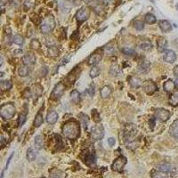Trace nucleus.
<instances>
[{
    "mask_svg": "<svg viewBox=\"0 0 178 178\" xmlns=\"http://www.w3.org/2000/svg\"><path fill=\"white\" fill-rule=\"evenodd\" d=\"M63 133L67 139L75 140L80 135V126L77 121H68L63 127Z\"/></svg>",
    "mask_w": 178,
    "mask_h": 178,
    "instance_id": "nucleus-1",
    "label": "nucleus"
},
{
    "mask_svg": "<svg viewBox=\"0 0 178 178\" xmlns=\"http://www.w3.org/2000/svg\"><path fill=\"white\" fill-rule=\"evenodd\" d=\"M55 24L56 23H55L54 17L50 14L43 20L41 26H40V30L43 34H47L55 28Z\"/></svg>",
    "mask_w": 178,
    "mask_h": 178,
    "instance_id": "nucleus-2",
    "label": "nucleus"
},
{
    "mask_svg": "<svg viewBox=\"0 0 178 178\" xmlns=\"http://www.w3.org/2000/svg\"><path fill=\"white\" fill-rule=\"evenodd\" d=\"M0 115L4 119H11L15 115V107L12 102L3 104L0 108Z\"/></svg>",
    "mask_w": 178,
    "mask_h": 178,
    "instance_id": "nucleus-3",
    "label": "nucleus"
},
{
    "mask_svg": "<svg viewBox=\"0 0 178 178\" xmlns=\"http://www.w3.org/2000/svg\"><path fill=\"white\" fill-rule=\"evenodd\" d=\"M64 91H65V85L63 82H60L58 83L53 89L52 91V93H51V98L54 100H58L60 99L63 94L64 93Z\"/></svg>",
    "mask_w": 178,
    "mask_h": 178,
    "instance_id": "nucleus-4",
    "label": "nucleus"
},
{
    "mask_svg": "<svg viewBox=\"0 0 178 178\" xmlns=\"http://www.w3.org/2000/svg\"><path fill=\"white\" fill-rule=\"evenodd\" d=\"M104 135V128L102 125H95L91 130V136L92 139L97 141V140H102Z\"/></svg>",
    "mask_w": 178,
    "mask_h": 178,
    "instance_id": "nucleus-5",
    "label": "nucleus"
},
{
    "mask_svg": "<svg viewBox=\"0 0 178 178\" xmlns=\"http://www.w3.org/2000/svg\"><path fill=\"white\" fill-rule=\"evenodd\" d=\"M89 15H90V10H89V8L84 7H82V8H80L78 12H77L76 18H77L78 22L81 23V22H83V21H86V20L88 19Z\"/></svg>",
    "mask_w": 178,
    "mask_h": 178,
    "instance_id": "nucleus-6",
    "label": "nucleus"
},
{
    "mask_svg": "<svg viewBox=\"0 0 178 178\" xmlns=\"http://www.w3.org/2000/svg\"><path fill=\"white\" fill-rule=\"evenodd\" d=\"M127 162H128V160H127L126 157H119L115 159V161L112 164V169L115 171H118V172H120V171L123 170Z\"/></svg>",
    "mask_w": 178,
    "mask_h": 178,
    "instance_id": "nucleus-7",
    "label": "nucleus"
},
{
    "mask_svg": "<svg viewBox=\"0 0 178 178\" xmlns=\"http://www.w3.org/2000/svg\"><path fill=\"white\" fill-rule=\"evenodd\" d=\"M171 113L169 111L166 110V109H157L156 111H155V117L156 119H158V120L165 122V121L168 120L169 118H170Z\"/></svg>",
    "mask_w": 178,
    "mask_h": 178,
    "instance_id": "nucleus-8",
    "label": "nucleus"
},
{
    "mask_svg": "<svg viewBox=\"0 0 178 178\" xmlns=\"http://www.w3.org/2000/svg\"><path fill=\"white\" fill-rule=\"evenodd\" d=\"M142 87L144 92L147 94H153L154 93L158 90V86L157 85L151 80H147L142 84Z\"/></svg>",
    "mask_w": 178,
    "mask_h": 178,
    "instance_id": "nucleus-9",
    "label": "nucleus"
},
{
    "mask_svg": "<svg viewBox=\"0 0 178 178\" xmlns=\"http://www.w3.org/2000/svg\"><path fill=\"white\" fill-rule=\"evenodd\" d=\"M163 59L165 62L172 63H174V62L176 60V53H175L174 51H172V50H167V51L164 53Z\"/></svg>",
    "mask_w": 178,
    "mask_h": 178,
    "instance_id": "nucleus-10",
    "label": "nucleus"
},
{
    "mask_svg": "<svg viewBox=\"0 0 178 178\" xmlns=\"http://www.w3.org/2000/svg\"><path fill=\"white\" fill-rule=\"evenodd\" d=\"M23 63L26 66H30V65H34L36 63V56L33 54H26L23 58H22Z\"/></svg>",
    "mask_w": 178,
    "mask_h": 178,
    "instance_id": "nucleus-11",
    "label": "nucleus"
},
{
    "mask_svg": "<svg viewBox=\"0 0 178 178\" xmlns=\"http://www.w3.org/2000/svg\"><path fill=\"white\" fill-rule=\"evenodd\" d=\"M150 70V63L147 61H142L138 65V71L142 74L148 73Z\"/></svg>",
    "mask_w": 178,
    "mask_h": 178,
    "instance_id": "nucleus-12",
    "label": "nucleus"
},
{
    "mask_svg": "<svg viewBox=\"0 0 178 178\" xmlns=\"http://www.w3.org/2000/svg\"><path fill=\"white\" fill-rule=\"evenodd\" d=\"M158 26L160 29L163 31V32H169L171 29H172V25L167 20H160L158 21Z\"/></svg>",
    "mask_w": 178,
    "mask_h": 178,
    "instance_id": "nucleus-13",
    "label": "nucleus"
},
{
    "mask_svg": "<svg viewBox=\"0 0 178 178\" xmlns=\"http://www.w3.org/2000/svg\"><path fill=\"white\" fill-rule=\"evenodd\" d=\"M58 118H59V116H58L57 112L54 111H49L47 113V116H46V122L48 124H50V125H54V124H55L57 122Z\"/></svg>",
    "mask_w": 178,
    "mask_h": 178,
    "instance_id": "nucleus-14",
    "label": "nucleus"
},
{
    "mask_svg": "<svg viewBox=\"0 0 178 178\" xmlns=\"http://www.w3.org/2000/svg\"><path fill=\"white\" fill-rule=\"evenodd\" d=\"M66 174L62 170H59L57 168H53L50 170V178H65Z\"/></svg>",
    "mask_w": 178,
    "mask_h": 178,
    "instance_id": "nucleus-15",
    "label": "nucleus"
},
{
    "mask_svg": "<svg viewBox=\"0 0 178 178\" xmlns=\"http://www.w3.org/2000/svg\"><path fill=\"white\" fill-rule=\"evenodd\" d=\"M157 46H158V51L162 52L167 47V41L165 37H158V39L157 40Z\"/></svg>",
    "mask_w": 178,
    "mask_h": 178,
    "instance_id": "nucleus-16",
    "label": "nucleus"
},
{
    "mask_svg": "<svg viewBox=\"0 0 178 178\" xmlns=\"http://www.w3.org/2000/svg\"><path fill=\"white\" fill-rule=\"evenodd\" d=\"M169 133H170V135L174 138L178 139V119L174 121L173 124L171 125L170 129H169Z\"/></svg>",
    "mask_w": 178,
    "mask_h": 178,
    "instance_id": "nucleus-17",
    "label": "nucleus"
},
{
    "mask_svg": "<svg viewBox=\"0 0 178 178\" xmlns=\"http://www.w3.org/2000/svg\"><path fill=\"white\" fill-rule=\"evenodd\" d=\"M175 87H176V84H175V82L172 79L167 80L163 85L164 90L166 92H172V91H174Z\"/></svg>",
    "mask_w": 178,
    "mask_h": 178,
    "instance_id": "nucleus-18",
    "label": "nucleus"
},
{
    "mask_svg": "<svg viewBox=\"0 0 178 178\" xmlns=\"http://www.w3.org/2000/svg\"><path fill=\"white\" fill-rule=\"evenodd\" d=\"M102 60V55L100 54H93L88 58V64L89 65H95Z\"/></svg>",
    "mask_w": 178,
    "mask_h": 178,
    "instance_id": "nucleus-19",
    "label": "nucleus"
},
{
    "mask_svg": "<svg viewBox=\"0 0 178 178\" xmlns=\"http://www.w3.org/2000/svg\"><path fill=\"white\" fill-rule=\"evenodd\" d=\"M121 69L119 68V66H118V65H113V66H111V70H110V75L111 76V77H114V78H118V77H119L121 75Z\"/></svg>",
    "mask_w": 178,
    "mask_h": 178,
    "instance_id": "nucleus-20",
    "label": "nucleus"
},
{
    "mask_svg": "<svg viewBox=\"0 0 178 178\" xmlns=\"http://www.w3.org/2000/svg\"><path fill=\"white\" fill-rule=\"evenodd\" d=\"M34 143H35L36 148L37 150H41L44 147V138L43 135H36L35 140H34Z\"/></svg>",
    "mask_w": 178,
    "mask_h": 178,
    "instance_id": "nucleus-21",
    "label": "nucleus"
},
{
    "mask_svg": "<svg viewBox=\"0 0 178 178\" xmlns=\"http://www.w3.org/2000/svg\"><path fill=\"white\" fill-rule=\"evenodd\" d=\"M78 118H79V121H80V124L83 126V128L86 129L87 127H88V123H89V119H88V117L84 113H80L79 114V116H78Z\"/></svg>",
    "mask_w": 178,
    "mask_h": 178,
    "instance_id": "nucleus-22",
    "label": "nucleus"
},
{
    "mask_svg": "<svg viewBox=\"0 0 178 178\" xmlns=\"http://www.w3.org/2000/svg\"><path fill=\"white\" fill-rule=\"evenodd\" d=\"M129 84L132 87H135V88H138L142 85V81L138 78H135V77H131L129 78Z\"/></svg>",
    "mask_w": 178,
    "mask_h": 178,
    "instance_id": "nucleus-23",
    "label": "nucleus"
},
{
    "mask_svg": "<svg viewBox=\"0 0 178 178\" xmlns=\"http://www.w3.org/2000/svg\"><path fill=\"white\" fill-rule=\"evenodd\" d=\"M111 87L109 86V85H105L102 88L101 90V96L102 98H107L108 96H110V94L111 93Z\"/></svg>",
    "mask_w": 178,
    "mask_h": 178,
    "instance_id": "nucleus-24",
    "label": "nucleus"
},
{
    "mask_svg": "<svg viewBox=\"0 0 178 178\" xmlns=\"http://www.w3.org/2000/svg\"><path fill=\"white\" fill-rule=\"evenodd\" d=\"M29 69H28V66H26V65H24V66H21L20 68H19V70H18V74L22 77V78H24V77H27L28 74H29Z\"/></svg>",
    "mask_w": 178,
    "mask_h": 178,
    "instance_id": "nucleus-25",
    "label": "nucleus"
},
{
    "mask_svg": "<svg viewBox=\"0 0 178 178\" xmlns=\"http://www.w3.org/2000/svg\"><path fill=\"white\" fill-rule=\"evenodd\" d=\"M71 100L74 103H78L80 102V93L78 90H73L71 93Z\"/></svg>",
    "mask_w": 178,
    "mask_h": 178,
    "instance_id": "nucleus-26",
    "label": "nucleus"
},
{
    "mask_svg": "<svg viewBox=\"0 0 178 178\" xmlns=\"http://www.w3.org/2000/svg\"><path fill=\"white\" fill-rule=\"evenodd\" d=\"M157 168H158V171H161V172H163V173H169L171 170V168H172V167H171L169 164H160V165H158L157 166Z\"/></svg>",
    "mask_w": 178,
    "mask_h": 178,
    "instance_id": "nucleus-27",
    "label": "nucleus"
},
{
    "mask_svg": "<svg viewBox=\"0 0 178 178\" xmlns=\"http://www.w3.org/2000/svg\"><path fill=\"white\" fill-rule=\"evenodd\" d=\"M37 158V151L33 148H28L27 150V158L28 161H33Z\"/></svg>",
    "mask_w": 178,
    "mask_h": 178,
    "instance_id": "nucleus-28",
    "label": "nucleus"
},
{
    "mask_svg": "<svg viewBox=\"0 0 178 178\" xmlns=\"http://www.w3.org/2000/svg\"><path fill=\"white\" fill-rule=\"evenodd\" d=\"M44 122V118H43V115L41 112H38V113L36 115L35 120H34V125L37 128H39Z\"/></svg>",
    "mask_w": 178,
    "mask_h": 178,
    "instance_id": "nucleus-29",
    "label": "nucleus"
},
{
    "mask_svg": "<svg viewBox=\"0 0 178 178\" xmlns=\"http://www.w3.org/2000/svg\"><path fill=\"white\" fill-rule=\"evenodd\" d=\"M144 21L148 24H153V23H155L157 21V19L153 14L149 13V14H147L144 16Z\"/></svg>",
    "mask_w": 178,
    "mask_h": 178,
    "instance_id": "nucleus-30",
    "label": "nucleus"
},
{
    "mask_svg": "<svg viewBox=\"0 0 178 178\" xmlns=\"http://www.w3.org/2000/svg\"><path fill=\"white\" fill-rule=\"evenodd\" d=\"M152 178H168L167 173H163L161 171H152L151 172Z\"/></svg>",
    "mask_w": 178,
    "mask_h": 178,
    "instance_id": "nucleus-31",
    "label": "nucleus"
},
{
    "mask_svg": "<svg viewBox=\"0 0 178 178\" xmlns=\"http://www.w3.org/2000/svg\"><path fill=\"white\" fill-rule=\"evenodd\" d=\"M0 86H1V89H2L3 91L9 90V89H11V87H12V82H11L10 80H5V81H1Z\"/></svg>",
    "mask_w": 178,
    "mask_h": 178,
    "instance_id": "nucleus-32",
    "label": "nucleus"
},
{
    "mask_svg": "<svg viewBox=\"0 0 178 178\" xmlns=\"http://www.w3.org/2000/svg\"><path fill=\"white\" fill-rule=\"evenodd\" d=\"M169 103L173 106H176L178 104V90L171 95L170 99H169Z\"/></svg>",
    "mask_w": 178,
    "mask_h": 178,
    "instance_id": "nucleus-33",
    "label": "nucleus"
},
{
    "mask_svg": "<svg viewBox=\"0 0 178 178\" xmlns=\"http://www.w3.org/2000/svg\"><path fill=\"white\" fill-rule=\"evenodd\" d=\"M48 54H49V56L51 57H57L59 56L60 52L55 46H52V47L48 48Z\"/></svg>",
    "mask_w": 178,
    "mask_h": 178,
    "instance_id": "nucleus-34",
    "label": "nucleus"
},
{
    "mask_svg": "<svg viewBox=\"0 0 178 178\" xmlns=\"http://www.w3.org/2000/svg\"><path fill=\"white\" fill-rule=\"evenodd\" d=\"M27 119V111L24 112V113H21L19 117V119H18V124H19V127L21 128L24 125V123L26 122Z\"/></svg>",
    "mask_w": 178,
    "mask_h": 178,
    "instance_id": "nucleus-35",
    "label": "nucleus"
},
{
    "mask_svg": "<svg viewBox=\"0 0 178 178\" xmlns=\"http://www.w3.org/2000/svg\"><path fill=\"white\" fill-rule=\"evenodd\" d=\"M140 48L145 51H149L152 48V45L149 41H143L140 44Z\"/></svg>",
    "mask_w": 178,
    "mask_h": 178,
    "instance_id": "nucleus-36",
    "label": "nucleus"
},
{
    "mask_svg": "<svg viewBox=\"0 0 178 178\" xmlns=\"http://www.w3.org/2000/svg\"><path fill=\"white\" fill-rule=\"evenodd\" d=\"M13 42L14 44H16V45H18V46H21L24 43V39H23V37L21 35L16 34L14 37V38H13Z\"/></svg>",
    "mask_w": 178,
    "mask_h": 178,
    "instance_id": "nucleus-37",
    "label": "nucleus"
},
{
    "mask_svg": "<svg viewBox=\"0 0 178 178\" xmlns=\"http://www.w3.org/2000/svg\"><path fill=\"white\" fill-rule=\"evenodd\" d=\"M115 51V46L112 45L111 43L108 44L107 46H104V52L108 54H113V52Z\"/></svg>",
    "mask_w": 178,
    "mask_h": 178,
    "instance_id": "nucleus-38",
    "label": "nucleus"
},
{
    "mask_svg": "<svg viewBox=\"0 0 178 178\" xmlns=\"http://www.w3.org/2000/svg\"><path fill=\"white\" fill-rule=\"evenodd\" d=\"M121 51L123 52V54H125L126 55H129V56H131V55H134L135 54V51L133 48H131V47H123Z\"/></svg>",
    "mask_w": 178,
    "mask_h": 178,
    "instance_id": "nucleus-39",
    "label": "nucleus"
},
{
    "mask_svg": "<svg viewBox=\"0 0 178 178\" xmlns=\"http://www.w3.org/2000/svg\"><path fill=\"white\" fill-rule=\"evenodd\" d=\"M100 74V69L98 67H93L92 69H91V71H90V77L92 78H96V77H98V75Z\"/></svg>",
    "mask_w": 178,
    "mask_h": 178,
    "instance_id": "nucleus-40",
    "label": "nucleus"
},
{
    "mask_svg": "<svg viewBox=\"0 0 178 178\" xmlns=\"http://www.w3.org/2000/svg\"><path fill=\"white\" fill-rule=\"evenodd\" d=\"M134 26H135V29H137V30H142V29L144 28V23H143L142 21L137 20V21H135V22H134Z\"/></svg>",
    "mask_w": 178,
    "mask_h": 178,
    "instance_id": "nucleus-41",
    "label": "nucleus"
},
{
    "mask_svg": "<svg viewBox=\"0 0 178 178\" xmlns=\"http://www.w3.org/2000/svg\"><path fill=\"white\" fill-rule=\"evenodd\" d=\"M30 47L32 49H38V48H40V42L37 39H36V38L32 39L31 42H30Z\"/></svg>",
    "mask_w": 178,
    "mask_h": 178,
    "instance_id": "nucleus-42",
    "label": "nucleus"
},
{
    "mask_svg": "<svg viewBox=\"0 0 178 178\" xmlns=\"http://www.w3.org/2000/svg\"><path fill=\"white\" fill-rule=\"evenodd\" d=\"M85 162L88 164V165H90V164H93L95 162V155L94 154H89V155H87L86 158H85Z\"/></svg>",
    "mask_w": 178,
    "mask_h": 178,
    "instance_id": "nucleus-43",
    "label": "nucleus"
},
{
    "mask_svg": "<svg viewBox=\"0 0 178 178\" xmlns=\"http://www.w3.org/2000/svg\"><path fill=\"white\" fill-rule=\"evenodd\" d=\"M171 173V177L172 178H178V167L175 166V167H172L170 170Z\"/></svg>",
    "mask_w": 178,
    "mask_h": 178,
    "instance_id": "nucleus-44",
    "label": "nucleus"
},
{
    "mask_svg": "<svg viewBox=\"0 0 178 178\" xmlns=\"http://www.w3.org/2000/svg\"><path fill=\"white\" fill-rule=\"evenodd\" d=\"M92 116H93V120L95 121V122H100V120H101V118H100V114L98 113V111H97L96 110H93Z\"/></svg>",
    "mask_w": 178,
    "mask_h": 178,
    "instance_id": "nucleus-45",
    "label": "nucleus"
},
{
    "mask_svg": "<svg viewBox=\"0 0 178 178\" xmlns=\"http://www.w3.org/2000/svg\"><path fill=\"white\" fill-rule=\"evenodd\" d=\"M30 95H31V93H30L29 88H26V89H25V91L23 92V96H24L25 98H29V97H30Z\"/></svg>",
    "mask_w": 178,
    "mask_h": 178,
    "instance_id": "nucleus-46",
    "label": "nucleus"
},
{
    "mask_svg": "<svg viewBox=\"0 0 178 178\" xmlns=\"http://www.w3.org/2000/svg\"><path fill=\"white\" fill-rule=\"evenodd\" d=\"M46 74H47V69H46V67H42L41 70H40V75L43 76V77H45Z\"/></svg>",
    "mask_w": 178,
    "mask_h": 178,
    "instance_id": "nucleus-47",
    "label": "nucleus"
},
{
    "mask_svg": "<svg viewBox=\"0 0 178 178\" xmlns=\"http://www.w3.org/2000/svg\"><path fill=\"white\" fill-rule=\"evenodd\" d=\"M115 142H116V141H115V139H114L113 137H111V138L108 139V143H109L110 146H114Z\"/></svg>",
    "mask_w": 178,
    "mask_h": 178,
    "instance_id": "nucleus-48",
    "label": "nucleus"
},
{
    "mask_svg": "<svg viewBox=\"0 0 178 178\" xmlns=\"http://www.w3.org/2000/svg\"><path fill=\"white\" fill-rule=\"evenodd\" d=\"M99 1L104 5H109V4H111L113 2V0H99Z\"/></svg>",
    "mask_w": 178,
    "mask_h": 178,
    "instance_id": "nucleus-49",
    "label": "nucleus"
},
{
    "mask_svg": "<svg viewBox=\"0 0 178 178\" xmlns=\"http://www.w3.org/2000/svg\"><path fill=\"white\" fill-rule=\"evenodd\" d=\"M150 128H151V129H153V128H154V125H155V118H152L151 119H150Z\"/></svg>",
    "mask_w": 178,
    "mask_h": 178,
    "instance_id": "nucleus-50",
    "label": "nucleus"
},
{
    "mask_svg": "<svg viewBox=\"0 0 178 178\" xmlns=\"http://www.w3.org/2000/svg\"><path fill=\"white\" fill-rule=\"evenodd\" d=\"M174 74H175L176 77H177L178 78V65H176V66L175 67V69H174Z\"/></svg>",
    "mask_w": 178,
    "mask_h": 178,
    "instance_id": "nucleus-51",
    "label": "nucleus"
},
{
    "mask_svg": "<svg viewBox=\"0 0 178 178\" xmlns=\"http://www.w3.org/2000/svg\"><path fill=\"white\" fill-rule=\"evenodd\" d=\"M14 54H22V50H21V49L14 50Z\"/></svg>",
    "mask_w": 178,
    "mask_h": 178,
    "instance_id": "nucleus-52",
    "label": "nucleus"
},
{
    "mask_svg": "<svg viewBox=\"0 0 178 178\" xmlns=\"http://www.w3.org/2000/svg\"><path fill=\"white\" fill-rule=\"evenodd\" d=\"M6 1H7V0H1V5H2V6H4V5H5V3H6Z\"/></svg>",
    "mask_w": 178,
    "mask_h": 178,
    "instance_id": "nucleus-53",
    "label": "nucleus"
},
{
    "mask_svg": "<svg viewBox=\"0 0 178 178\" xmlns=\"http://www.w3.org/2000/svg\"><path fill=\"white\" fill-rule=\"evenodd\" d=\"M176 85H178V78H176Z\"/></svg>",
    "mask_w": 178,
    "mask_h": 178,
    "instance_id": "nucleus-54",
    "label": "nucleus"
},
{
    "mask_svg": "<svg viewBox=\"0 0 178 178\" xmlns=\"http://www.w3.org/2000/svg\"><path fill=\"white\" fill-rule=\"evenodd\" d=\"M42 178H46V177H42Z\"/></svg>",
    "mask_w": 178,
    "mask_h": 178,
    "instance_id": "nucleus-55",
    "label": "nucleus"
}]
</instances>
